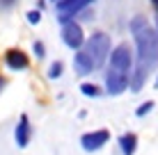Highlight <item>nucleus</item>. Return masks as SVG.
Listing matches in <instances>:
<instances>
[{"label":"nucleus","mask_w":158,"mask_h":155,"mask_svg":"<svg viewBox=\"0 0 158 155\" xmlns=\"http://www.w3.org/2000/svg\"><path fill=\"white\" fill-rule=\"evenodd\" d=\"M80 91H83V96H87V98H99L103 94V89L99 84H94V82H83L80 84Z\"/></svg>","instance_id":"12"},{"label":"nucleus","mask_w":158,"mask_h":155,"mask_svg":"<svg viewBox=\"0 0 158 155\" xmlns=\"http://www.w3.org/2000/svg\"><path fill=\"white\" fill-rule=\"evenodd\" d=\"M119 151H122V155H135V151H138V135L135 132H124L122 137H119Z\"/></svg>","instance_id":"11"},{"label":"nucleus","mask_w":158,"mask_h":155,"mask_svg":"<svg viewBox=\"0 0 158 155\" xmlns=\"http://www.w3.org/2000/svg\"><path fill=\"white\" fill-rule=\"evenodd\" d=\"M2 87H5V78H0V91H2Z\"/></svg>","instance_id":"19"},{"label":"nucleus","mask_w":158,"mask_h":155,"mask_svg":"<svg viewBox=\"0 0 158 155\" xmlns=\"http://www.w3.org/2000/svg\"><path fill=\"white\" fill-rule=\"evenodd\" d=\"M32 50H35V57H37V60H44V55H46V48H44L41 41H35V44H32Z\"/></svg>","instance_id":"16"},{"label":"nucleus","mask_w":158,"mask_h":155,"mask_svg":"<svg viewBox=\"0 0 158 155\" xmlns=\"http://www.w3.org/2000/svg\"><path fill=\"white\" fill-rule=\"evenodd\" d=\"M156 89H158V78H156Z\"/></svg>","instance_id":"21"},{"label":"nucleus","mask_w":158,"mask_h":155,"mask_svg":"<svg viewBox=\"0 0 158 155\" xmlns=\"http://www.w3.org/2000/svg\"><path fill=\"white\" fill-rule=\"evenodd\" d=\"M16 0H0V7H12Z\"/></svg>","instance_id":"17"},{"label":"nucleus","mask_w":158,"mask_h":155,"mask_svg":"<svg viewBox=\"0 0 158 155\" xmlns=\"http://www.w3.org/2000/svg\"><path fill=\"white\" fill-rule=\"evenodd\" d=\"M154 100H147V103H142V105H140V107L138 110H135V116H138V119H142V116H147V114H149V112L151 110H154Z\"/></svg>","instance_id":"14"},{"label":"nucleus","mask_w":158,"mask_h":155,"mask_svg":"<svg viewBox=\"0 0 158 155\" xmlns=\"http://www.w3.org/2000/svg\"><path fill=\"white\" fill-rule=\"evenodd\" d=\"M131 32L135 41V60H133V71L128 78L131 91H142L147 78L158 68V30L144 16H135L131 21Z\"/></svg>","instance_id":"1"},{"label":"nucleus","mask_w":158,"mask_h":155,"mask_svg":"<svg viewBox=\"0 0 158 155\" xmlns=\"http://www.w3.org/2000/svg\"><path fill=\"white\" fill-rule=\"evenodd\" d=\"M156 30H158V14H156Z\"/></svg>","instance_id":"20"},{"label":"nucleus","mask_w":158,"mask_h":155,"mask_svg":"<svg viewBox=\"0 0 158 155\" xmlns=\"http://www.w3.org/2000/svg\"><path fill=\"white\" fill-rule=\"evenodd\" d=\"M108 141H110V130H108V128H99V130L85 132V135L80 137V146H83L87 153L101 151V148L106 146Z\"/></svg>","instance_id":"6"},{"label":"nucleus","mask_w":158,"mask_h":155,"mask_svg":"<svg viewBox=\"0 0 158 155\" xmlns=\"http://www.w3.org/2000/svg\"><path fill=\"white\" fill-rule=\"evenodd\" d=\"M83 50L92 57L94 66L101 68L103 64H106L108 55H110V50H112V41H110V37H108L106 32H92V37H85Z\"/></svg>","instance_id":"2"},{"label":"nucleus","mask_w":158,"mask_h":155,"mask_svg":"<svg viewBox=\"0 0 158 155\" xmlns=\"http://www.w3.org/2000/svg\"><path fill=\"white\" fill-rule=\"evenodd\" d=\"M32 139V126H30V119L28 114H21L19 116V123L14 128V141L19 148H28V144Z\"/></svg>","instance_id":"8"},{"label":"nucleus","mask_w":158,"mask_h":155,"mask_svg":"<svg viewBox=\"0 0 158 155\" xmlns=\"http://www.w3.org/2000/svg\"><path fill=\"white\" fill-rule=\"evenodd\" d=\"M108 57H110V66L112 68L131 76V71H133V50L128 48V44H119L117 48H112Z\"/></svg>","instance_id":"5"},{"label":"nucleus","mask_w":158,"mask_h":155,"mask_svg":"<svg viewBox=\"0 0 158 155\" xmlns=\"http://www.w3.org/2000/svg\"><path fill=\"white\" fill-rule=\"evenodd\" d=\"M28 23H30V25H39V23H41V12H39V9L28 12Z\"/></svg>","instance_id":"15"},{"label":"nucleus","mask_w":158,"mask_h":155,"mask_svg":"<svg viewBox=\"0 0 158 155\" xmlns=\"http://www.w3.org/2000/svg\"><path fill=\"white\" fill-rule=\"evenodd\" d=\"M128 78H131L128 73H122L110 66L106 71V91L110 96H122L128 89Z\"/></svg>","instance_id":"7"},{"label":"nucleus","mask_w":158,"mask_h":155,"mask_svg":"<svg viewBox=\"0 0 158 155\" xmlns=\"http://www.w3.org/2000/svg\"><path fill=\"white\" fill-rule=\"evenodd\" d=\"M94 0H57L55 2V12H57V21H71L73 16H78L80 12H85Z\"/></svg>","instance_id":"4"},{"label":"nucleus","mask_w":158,"mask_h":155,"mask_svg":"<svg viewBox=\"0 0 158 155\" xmlns=\"http://www.w3.org/2000/svg\"><path fill=\"white\" fill-rule=\"evenodd\" d=\"M53 2H57V0H53Z\"/></svg>","instance_id":"22"},{"label":"nucleus","mask_w":158,"mask_h":155,"mask_svg":"<svg viewBox=\"0 0 158 155\" xmlns=\"http://www.w3.org/2000/svg\"><path fill=\"white\" fill-rule=\"evenodd\" d=\"M73 68H76V73H78V76H89V73L96 71L92 57L87 55L83 48H78V50H76V55H73Z\"/></svg>","instance_id":"10"},{"label":"nucleus","mask_w":158,"mask_h":155,"mask_svg":"<svg viewBox=\"0 0 158 155\" xmlns=\"http://www.w3.org/2000/svg\"><path fill=\"white\" fill-rule=\"evenodd\" d=\"M62 41L67 48H71V50H78V48H83L85 44V32H83V25L76 23V21H64L62 23Z\"/></svg>","instance_id":"3"},{"label":"nucleus","mask_w":158,"mask_h":155,"mask_svg":"<svg viewBox=\"0 0 158 155\" xmlns=\"http://www.w3.org/2000/svg\"><path fill=\"white\" fill-rule=\"evenodd\" d=\"M62 68H64L62 62H53L51 66H48V78H51V80H57L60 76H62Z\"/></svg>","instance_id":"13"},{"label":"nucleus","mask_w":158,"mask_h":155,"mask_svg":"<svg viewBox=\"0 0 158 155\" xmlns=\"http://www.w3.org/2000/svg\"><path fill=\"white\" fill-rule=\"evenodd\" d=\"M5 64H7V68H12V71H25V68H30V57L25 55V50H21V48H9V50L5 52Z\"/></svg>","instance_id":"9"},{"label":"nucleus","mask_w":158,"mask_h":155,"mask_svg":"<svg viewBox=\"0 0 158 155\" xmlns=\"http://www.w3.org/2000/svg\"><path fill=\"white\" fill-rule=\"evenodd\" d=\"M151 5H154V9H156V14H158V0H149Z\"/></svg>","instance_id":"18"}]
</instances>
